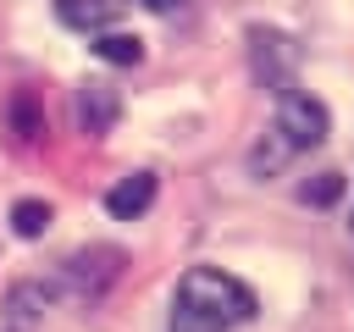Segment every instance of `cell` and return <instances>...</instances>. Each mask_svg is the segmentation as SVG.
<instances>
[{"label":"cell","instance_id":"obj_1","mask_svg":"<svg viewBox=\"0 0 354 332\" xmlns=\"http://www.w3.org/2000/svg\"><path fill=\"white\" fill-rule=\"evenodd\" d=\"M122 271H127V255H122L116 243H88V249H77V255L61 266V288H66L72 299L94 304L100 293H111V288L122 282Z\"/></svg>","mask_w":354,"mask_h":332},{"label":"cell","instance_id":"obj_2","mask_svg":"<svg viewBox=\"0 0 354 332\" xmlns=\"http://www.w3.org/2000/svg\"><path fill=\"white\" fill-rule=\"evenodd\" d=\"M177 293H183V299H194V304H205V310H210V315H221L227 326L254 315V293H249L238 277L216 271V266H194V271L177 282Z\"/></svg>","mask_w":354,"mask_h":332},{"label":"cell","instance_id":"obj_3","mask_svg":"<svg viewBox=\"0 0 354 332\" xmlns=\"http://www.w3.org/2000/svg\"><path fill=\"white\" fill-rule=\"evenodd\" d=\"M249 72L271 94L293 89V77H299V44L282 28H249Z\"/></svg>","mask_w":354,"mask_h":332},{"label":"cell","instance_id":"obj_4","mask_svg":"<svg viewBox=\"0 0 354 332\" xmlns=\"http://www.w3.org/2000/svg\"><path fill=\"white\" fill-rule=\"evenodd\" d=\"M277 127H282L299 149H310V144L326 138L332 116H326V105H321L315 94H304V89H282V94H277Z\"/></svg>","mask_w":354,"mask_h":332},{"label":"cell","instance_id":"obj_5","mask_svg":"<svg viewBox=\"0 0 354 332\" xmlns=\"http://www.w3.org/2000/svg\"><path fill=\"white\" fill-rule=\"evenodd\" d=\"M39 133H44V100H39V89H17L6 100V138L28 149V144H39Z\"/></svg>","mask_w":354,"mask_h":332},{"label":"cell","instance_id":"obj_6","mask_svg":"<svg viewBox=\"0 0 354 332\" xmlns=\"http://www.w3.org/2000/svg\"><path fill=\"white\" fill-rule=\"evenodd\" d=\"M116 116H122V100H116V89H105V83H83L77 89V127L83 133H111L116 127Z\"/></svg>","mask_w":354,"mask_h":332},{"label":"cell","instance_id":"obj_7","mask_svg":"<svg viewBox=\"0 0 354 332\" xmlns=\"http://www.w3.org/2000/svg\"><path fill=\"white\" fill-rule=\"evenodd\" d=\"M155 188H160L155 172H127V177L105 194V210H111L116 221H133V216H144V210L155 205Z\"/></svg>","mask_w":354,"mask_h":332},{"label":"cell","instance_id":"obj_8","mask_svg":"<svg viewBox=\"0 0 354 332\" xmlns=\"http://www.w3.org/2000/svg\"><path fill=\"white\" fill-rule=\"evenodd\" d=\"M44 310H50V288L44 282H11V293H6V326L33 332L44 321Z\"/></svg>","mask_w":354,"mask_h":332},{"label":"cell","instance_id":"obj_9","mask_svg":"<svg viewBox=\"0 0 354 332\" xmlns=\"http://www.w3.org/2000/svg\"><path fill=\"white\" fill-rule=\"evenodd\" d=\"M116 11H122V0H55V17H61L66 28H77V33H100V28H111Z\"/></svg>","mask_w":354,"mask_h":332},{"label":"cell","instance_id":"obj_10","mask_svg":"<svg viewBox=\"0 0 354 332\" xmlns=\"http://www.w3.org/2000/svg\"><path fill=\"white\" fill-rule=\"evenodd\" d=\"M293 155H299V144H293L282 127H271V133H266V138L249 149V172H254V177H277V172H282Z\"/></svg>","mask_w":354,"mask_h":332},{"label":"cell","instance_id":"obj_11","mask_svg":"<svg viewBox=\"0 0 354 332\" xmlns=\"http://www.w3.org/2000/svg\"><path fill=\"white\" fill-rule=\"evenodd\" d=\"M94 55L100 61H111V66H138L144 61V39H133V33H94Z\"/></svg>","mask_w":354,"mask_h":332},{"label":"cell","instance_id":"obj_12","mask_svg":"<svg viewBox=\"0 0 354 332\" xmlns=\"http://www.w3.org/2000/svg\"><path fill=\"white\" fill-rule=\"evenodd\" d=\"M171 332H227V321L210 315L205 304H194V299L177 293V304H171Z\"/></svg>","mask_w":354,"mask_h":332},{"label":"cell","instance_id":"obj_13","mask_svg":"<svg viewBox=\"0 0 354 332\" xmlns=\"http://www.w3.org/2000/svg\"><path fill=\"white\" fill-rule=\"evenodd\" d=\"M44 227H50V205L44 199H17L11 205V232L17 238H39Z\"/></svg>","mask_w":354,"mask_h":332},{"label":"cell","instance_id":"obj_14","mask_svg":"<svg viewBox=\"0 0 354 332\" xmlns=\"http://www.w3.org/2000/svg\"><path fill=\"white\" fill-rule=\"evenodd\" d=\"M299 199H304V205H337V199H343V172H315V177L299 188Z\"/></svg>","mask_w":354,"mask_h":332},{"label":"cell","instance_id":"obj_15","mask_svg":"<svg viewBox=\"0 0 354 332\" xmlns=\"http://www.w3.org/2000/svg\"><path fill=\"white\" fill-rule=\"evenodd\" d=\"M138 6H144V11H177L183 0H138Z\"/></svg>","mask_w":354,"mask_h":332}]
</instances>
